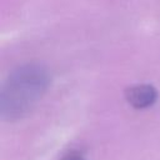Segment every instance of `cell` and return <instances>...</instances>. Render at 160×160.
I'll list each match as a JSON object with an SVG mask.
<instances>
[{
  "label": "cell",
  "mask_w": 160,
  "mask_h": 160,
  "mask_svg": "<svg viewBox=\"0 0 160 160\" xmlns=\"http://www.w3.org/2000/svg\"><path fill=\"white\" fill-rule=\"evenodd\" d=\"M49 84L50 74L42 64L26 62L14 69L1 89V118L9 121L22 118L41 99Z\"/></svg>",
  "instance_id": "6da1fadb"
},
{
  "label": "cell",
  "mask_w": 160,
  "mask_h": 160,
  "mask_svg": "<svg viewBox=\"0 0 160 160\" xmlns=\"http://www.w3.org/2000/svg\"><path fill=\"white\" fill-rule=\"evenodd\" d=\"M125 99L135 109H146L156 101L158 91L150 84H135L125 89Z\"/></svg>",
  "instance_id": "7a4b0ae2"
},
{
  "label": "cell",
  "mask_w": 160,
  "mask_h": 160,
  "mask_svg": "<svg viewBox=\"0 0 160 160\" xmlns=\"http://www.w3.org/2000/svg\"><path fill=\"white\" fill-rule=\"evenodd\" d=\"M61 160H85V159H84V156L80 152H78V151H70L66 155H64Z\"/></svg>",
  "instance_id": "3957f363"
}]
</instances>
